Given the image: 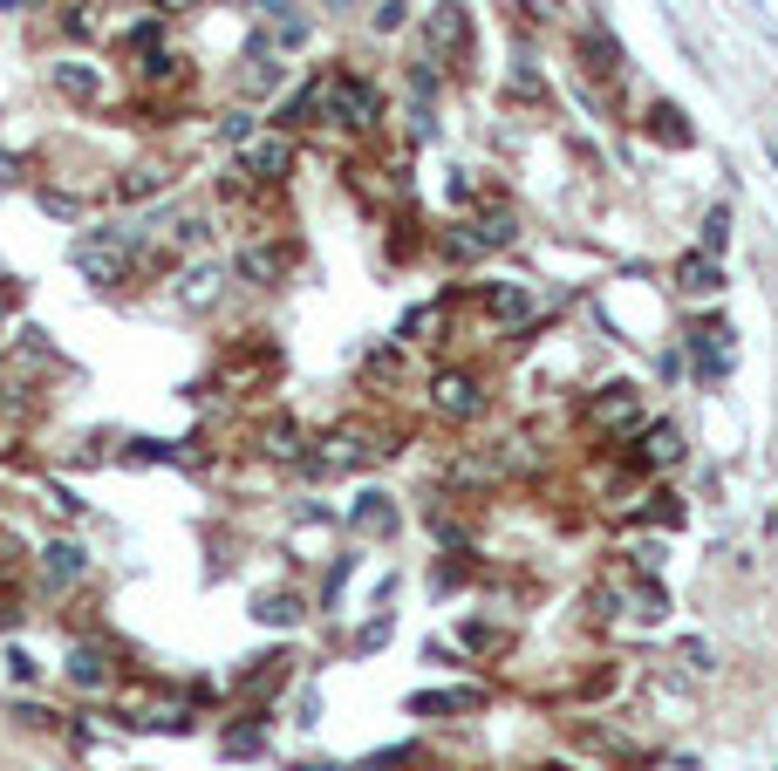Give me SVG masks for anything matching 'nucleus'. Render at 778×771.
<instances>
[{
	"label": "nucleus",
	"instance_id": "f03ea898",
	"mask_svg": "<svg viewBox=\"0 0 778 771\" xmlns=\"http://www.w3.org/2000/svg\"><path fill=\"white\" fill-rule=\"evenodd\" d=\"M287 164H294V144H287V137H267V144H246V151H239V171L260 178V185L287 178Z\"/></svg>",
	"mask_w": 778,
	"mask_h": 771
},
{
	"label": "nucleus",
	"instance_id": "39448f33",
	"mask_svg": "<svg viewBox=\"0 0 778 771\" xmlns=\"http://www.w3.org/2000/svg\"><path fill=\"white\" fill-rule=\"evenodd\" d=\"M465 35H471L465 7H437V14H430V48H444V55H451V48H458Z\"/></svg>",
	"mask_w": 778,
	"mask_h": 771
},
{
	"label": "nucleus",
	"instance_id": "f257e3e1",
	"mask_svg": "<svg viewBox=\"0 0 778 771\" xmlns=\"http://www.w3.org/2000/svg\"><path fill=\"white\" fill-rule=\"evenodd\" d=\"M130 260H137V239L123 226H96L76 239V267L82 280H96V287H117L123 273H130Z\"/></svg>",
	"mask_w": 778,
	"mask_h": 771
},
{
	"label": "nucleus",
	"instance_id": "20e7f679",
	"mask_svg": "<svg viewBox=\"0 0 778 771\" xmlns=\"http://www.w3.org/2000/svg\"><path fill=\"white\" fill-rule=\"evenodd\" d=\"M478 403H485V396H478L471 376H437V410H444V417H478Z\"/></svg>",
	"mask_w": 778,
	"mask_h": 771
},
{
	"label": "nucleus",
	"instance_id": "7ed1b4c3",
	"mask_svg": "<svg viewBox=\"0 0 778 771\" xmlns=\"http://www.w3.org/2000/svg\"><path fill=\"white\" fill-rule=\"evenodd\" d=\"M635 410H642V403H635V389L628 383H615L608 389V396H594V403H587V424H635Z\"/></svg>",
	"mask_w": 778,
	"mask_h": 771
},
{
	"label": "nucleus",
	"instance_id": "423d86ee",
	"mask_svg": "<svg viewBox=\"0 0 778 771\" xmlns=\"http://www.w3.org/2000/svg\"><path fill=\"white\" fill-rule=\"evenodd\" d=\"M48 567L69 580V574H82V553H76V546H48Z\"/></svg>",
	"mask_w": 778,
	"mask_h": 771
}]
</instances>
